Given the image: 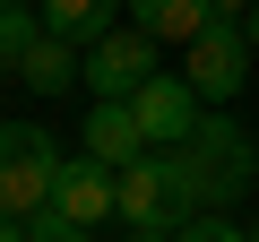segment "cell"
<instances>
[{"instance_id": "obj_1", "label": "cell", "mask_w": 259, "mask_h": 242, "mask_svg": "<svg viewBox=\"0 0 259 242\" xmlns=\"http://www.w3.org/2000/svg\"><path fill=\"white\" fill-rule=\"evenodd\" d=\"M199 208H207V199H199V182H190L182 147H147L139 165H121V216H112V225H147V233H182V225H190Z\"/></svg>"}, {"instance_id": "obj_2", "label": "cell", "mask_w": 259, "mask_h": 242, "mask_svg": "<svg viewBox=\"0 0 259 242\" xmlns=\"http://www.w3.org/2000/svg\"><path fill=\"white\" fill-rule=\"evenodd\" d=\"M182 165H190V182H199L207 208H242V190L259 182V139L216 104V112H199V130L182 139Z\"/></svg>"}, {"instance_id": "obj_3", "label": "cell", "mask_w": 259, "mask_h": 242, "mask_svg": "<svg viewBox=\"0 0 259 242\" xmlns=\"http://www.w3.org/2000/svg\"><path fill=\"white\" fill-rule=\"evenodd\" d=\"M52 182H61V139L44 121H0V216L52 208Z\"/></svg>"}, {"instance_id": "obj_4", "label": "cell", "mask_w": 259, "mask_h": 242, "mask_svg": "<svg viewBox=\"0 0 259 242\" xmlns=\"http://www.w3.org/2000/svg\"><path fill=\"white\" fill-rule=\"evenodd\" d=\"M250 61H259V52H250L242 18H225V9H216V18L182 44V78L199 87V104H233V95L250 87Z\"/></svg>"}, {"instance_id": "obj_5", "label": "cell", "mask_w": 259, "mask_h": 242, "mask_svg": "<svg viewBox=\"0 0 259 242\" xmlns=\"http://www.w3.org/2000/svg\"><path fill=\"white\" fill-rule=\"evenodd\" d=\"M156 35L147 26H112V35H95L87 44V95H139L147 78H156Z\"/></svg>"}, {"instance_id": "obj_6", "label": "cell", "mask_w": 259, "mask_h": 242, "mask_svg": "<svg viewBox=\"0 0 259 242\" xmlns=\"http://www.w3.org/2000/svg\"><path fill=\"white\" fill-rule=\"evenodd\" d=\"M52 208H61V216H78V225H112V216H121V173H112L104 156H61Z\"/></svg>"}, {"instance_id": "obj_7", "label": "cell", "mask_w": 259, "mask_h": 242, "mask_svg": "<svg viewBox=\"0 0 259 242\" xmlns=\"http://www.w3.org/2000/svg\"><path fill=\"white\" fill-rule=\"evenodd\" d=\"M130 112H139V130H147V147H182L190 130H199V87L190 78H147L139 95H130Z\"/></svg>"}, {"instance_id": "obj_8", "label": "cell", "mask_w": 259, "mask_h": 242, "mask_svg": "<svg viewBox=\"0 0 259 242\" xmlns=\"http://www.w3.org/2000/svg\"><path fill=\"white\" fill-rule=\"evenodd\" d=\"M87 156H104L112 173L147 156V130H139V112H130V95H95V112H87Z\"/></svg>"}, {"instance_id": "obj_9", "label": "cell", "mask_w": 259, "mask_h": 242, "mask_svg": "<svg viewBox=\"0 0 259 242\" xmlns=\"http://www.w3.org/2000/svg\"><path fill=\"white\" fill-rule=\"evenodd\" d=\"M78 78H87V52H78V44H61V35H44V44L18 61V87H35V95H69Z\"/></svg>"}, {"instance_id": "obj_10", "label": "cell", "mask_w": 259, "mask_h": 242, "mask_svg": "<svg viewBox=\"0 0 259 242\" xmlns=\"http://www.w3.org/2000/svg\"><path fill=\"white\" fill-rule=\"evenodd\" d=\"M130 9V0H44V35H61V44H95V35H112V18Z\"/></svg>"}, {"instance_id": "obj_11", "label": "cell", "mask_w": 259, "mask_h": 242, "mask_svg": "<svg viewBox=\"0 0 259 242\" xmlns=\"http://www.w3.org/2000/svg\"><path fill=\"white\" fill-rule=\"evenodd\" d=\"M216 18V0H130V26H147L156 44H190Z\"/></svg>"}, {"instance_id": "obj_12", "label": "cell", "mask_w": 259, "mask_h": 242, "mask_svg": "<svg viewBox=\"0 0 259 242\" xmlns=\"http://www.w3.org/2000/svg\"><path fill=\"white\" fill-rule=\"evenodd\" d=\"M44 44V9H0V69H18Z\"/></svg>"}, {"instance_id": "obj_13", "label": "cell", "mask_w": 259, "mask_h": 242, "mask_svg": "<svg viewBox=\"0 0 259 242\" xmlns=\"http://www.w3.org/2000/svg\"><path fill=\"white\" fill-rule=\"evenodd\" d=\"M173 242H250V225H233V208H199Z\"/></svg>"}, {"instance_id": "obj_14", "label": "cell", "mask_w": 259, "mask_h": 242, "mask_svg": "<svg viewBox=\"0 0 259 242\" xmlns=\"http://www.w3.org/2000/svg\"><path fill=\"white\" fill-rule=\"evenodd\" d=\"M26 233H35V242H87L95 225H78V216H61V208H35V216H26Z\"/></svg>"}, {"instance_id": "obj_15", "label": "cell", "mask_w": 259, "mask_h": 242, "mask_svg": "<svg viewBox=\"0 0 259 242\" xmlns=\"http://www.w3.org/2000/svg\"><path fill=\"white\" fill-rule=\"evenodd\" d=\"M0 242H35V233H26V216H0Z\"/></svg>"}, {"instance_id": "obj_16", "label": "cell", "mask_w": 259, "mask_h": 242, "mask_svg": "<svg viewBox=\"0 0 259 242\" xmlns=\"http://www.w3.org/2000/svg\"><path fill=\"white\" fill-rule=\"evenodd\" d=\"M121 242H173V233H147V225H121Z\"/></svg>"}, {"instance_id": "obj_17", "label": "cell", "mask_w": 259, "mask_h": 242, "mask_svg": "<svg viewBox=\"0 0 259 242\" xmlns=\"http://www.w3.org/2000/svg\"><path fill=\"white\" fill-rule=\"evenodd\" d=\"M242 35H250V52H259V0H250V9H242Z\"/></svg>"}, {"instance_id": "obj_18", "label": "cell", "mask_w": 259, "mask_h": 242, "mask_svg": "<svg viewBox=\"0 0 259 242\" xmlns=\"http://www.w3.org/2000/svg\"><path fill=\"white\" fill-rule=\"evenodd\" d=\"M216 9H225V18H242V9H250V0H216Z\"/></svg>"}, {"instance_id": "obj_19", "label": "cell", "mask_w": 259, "mask_h": 242, "mask_svg": "<svg viewBox=\"0 0 259 242\" xmlns=\"http://www.w3.org/2000/svg\"><path fill=\"white\" fill-rule=\"evenodd\" d=\"M0 9H44V0H0Z\"/></svg>"}, {"instance_id": "obj_20", "label": "cell", "mask_w": 259, "mask_h": 242, "mask_svg": "<svg viewBox=\"0 0 259 242\" xmlns=\"http://www.w3.org/2000/svg\"><path fill=\"white\" fill-rule=\"evenodd\" d=\"M250 242H259V216H250Z\"/></svg>"}]
</instances>
